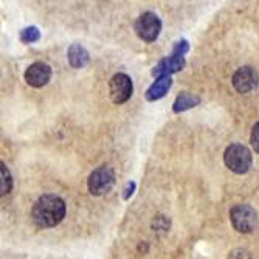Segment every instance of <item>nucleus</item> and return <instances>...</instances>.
<instances>
[{
	"label": "nucleus",
	"instance_id": "obj_4",
	"mask_svg": "<svg viewBox=\"0 0 259 259\" xmlns=\"http://www.w3.org/2000/svg\"><path fill=\"white\" fill-rule=\"evenodd\" d=\"M230 219L239 233H251L257 227V214L250 205H236L230 211Z\"/></svg>",
	"mask_w": 259,
	"mask_h": 259
},
{
	"label": "nucleus",
	"instance_id": "obj_10",
	"mask_svg": "<svg viewBox=\"0 0 259 259\" xmlns=\"http://www.w3.org/2000/svg\"><path fill=\"white\" fill-rule=\"evenodd\" d=\"M171 85H172L171 76H161V78H157L155 82L146 90V100H148V101L161 100V98L168 93V90L171 89Z\"/></svg>",
	"mask_w": 259,
	"mask_h": 259
},
{
	"label": "nucleus",
	"instance_id": "obj_7",
	"mask_svg": "<svg viewBox=\"0 0 259 259\" xmlns=\"http://www.w3.org/2000/svg\"><path fill=\"white\" fill-rule=\"evenodd\" d=\"M132 81L127 75L124 73H116L112 76L109 82V92H110V98L115 104H123L132 97Z\"/></svg>",
	"mask_w": 259,
	"mask_h": 259
},
{
	"label": "nucleus",
	"instance_id": "obj_17",
	"mask_svg": "<svg viewBox=\"0 0 259 259\" xmlns=\"http://www.w3.org/2000/svg\"><path fill=\"white\" fill-rule=\"evenodd\" d=\"M239 254H241V250H236V251H233V253L230 254V257H228V259H244V257H245V259H248V257H250V256H248V253H245L242 257H241Z\"/></svg>",
	"mask_w": 259,
	"mask_h": 259
},
{
	"label": "nucleus",
	"instance_id": "obj_5",
	"mask_svg": "<svg viewBox=\"0 0 259 259\" xmlns=\"http://www.w3.org/2000/svg\"><path fill=\"white\" fill-rule=\"evenodd\" d=\"M115 183V172L110 166H100L93 171L87 180L89 191L93 196H103L107 191H110V188Z\"/></svg>",
	"mask_w": 259,
	"mask_h": 259
},
{
	"label": "nucleus",
	"instance_id": "obj_8",
	"mask_svg": "<svg viewBox=\"0 0 259 259\" xmlns=\"http://www.w3.org/2000/svg\"><path fill=\"white\" fill-rule=\"evenodd\" d=\"M257 82H259V75L250 65H244V67L238 68L231 78L233 87L239 93H248V92L254 90L257 87Z\"/></svg>",
	"mask_w": 259,
	"mask_h": 259
},
{
	"label": "nucleus",
	"instance_id": "obj_13",
	"mask_svg": "<svg viewBox=\"0 0 259 259\" xmlns=\"http://www.w3.org/2000/svg\"><path fill=\"white\" fill-rule=\"evenodd\" d=\"M0 174H2V185H0V194L5 196L11 191V186H13V179L11 174L8 171V168L5 166V163L2 161L0 163Z\"/></svg>",
	"mask_w": 259,
	"mask_h": 259
},
{
	"label": "nucleus",
	"instance_id": "obj_1",
	"mask_svg": "<svg viewBox=\"0 0 259 259\" xmlns=\"http://www.w3.org/2000/svg\"><path fill=\"white\" fill-rule=\"evenodd\" d=\"M31 218L40 228L56 227L65 218V202L55 194L40 196L33 205Z\"/></svg>",
	"mask_w": 259,
	"mask_h": 259
},
{
	"label": "nucleus",
	"instance_id": "obj_16",
	"mask_svg": "<svg viewBox=\"0 0 259 259\" xmlns=\"http://www.w3.org/2000/svg\"><path fill=\"white\" fill-rule=\"evenodd\" d=\"M134 191H135V183L134 182H129L126 185V188H124V199H129L134 194Z\"/></svg>",
	"mask_w": 259,
	"mask_h": 259
},
{
	"label": "nucleus",
	"instance_id": "obj_11",
	"mask_svg": "<svg viewBox=\"0 0 259 259\" xmlns=\"http://www.w3.org/2000/svg\"><path fill=\"white\" fill-rule=\"evenodd\" d=\"M68 62L73 68H82L89 62V53L79 44H73L68 49Z\"/></svg>",
	"mask_w": 259,
	"mask_h": 259
},
{
	"label": "nucleus",
	"instance_id": "obj_3",
	"mask_svg": "<svg viewBox=\"0 0 259 259\" xmlns=\"http://www.w3.org/2000/svg\"><path fill=\"white\" fill-rule=\"evenodd\" d=\"M251 160L253 157L250 149L239 143L230 145L224 154V161L227 168L236 174H245L251 166Z\"/></svg>",
	"mask_w": 259,
	"mask_h": 259
},
{
	"label": "nucleus",
	"instance_id": "obj_15",
	"mask_svg": "<svg viewBox=\"0 0 259 259\" xmlns=\"http://www.w3.org/2000/svg\"><path fill=\"white\" fill-rule=\"evenodd\" d=\"M250 143L254 149V152L259 154V123H256L251 129V135H250Z\"/></svg>",
	"mask_w": 259,
	"mask_h": 259
},
{
	"label": "nucleus",
	"instance_id": "obj_12",
	"mask_svg": "<svg viewBox=\"0 0 259 259\" xmlns=\"http://www.w3.org/2000/svg\"><path fill=\"white\" fill-rule=\"evenodd\" d=\"M199 103H200V98L197 95H193V93L183 92V93H180V95L176 98L174 106H172V110L176 113H180V112H185L188 109L196 107Z\"/></svg>",
	"mask_w": 259,
	"mask_h": 259
},
{
	"label": "nucleus",
	"instance_id": "obj_9",
	"mask_svg": "<svg viewBox=\"0 0 259 259\" xmlns=\"http://www.w3.org/2000/svg\"><path fill=\"white\" fill-rule=\"evenodd\" d=\"M50 79H52V68L45 62H34L27 68V72H25L27 84L31 87H36V89L47 85Z\"/></svg>",
	"mask_w": 259,
	"mask_h": 259
},
{
	"label": "nucleus",
	"instance_id": "obj_14",
	"mask_svg": "<svg viewBox=\"0 0 259 259\" xmlns=\"http://www.w3.org/2000/svg\"><path fill=\"white\" fill-rule=\"evenodd\" d=\"M40 39V33L36 27H27L20 31V40L23 44H33Z\"/></svg>",
	"mask_w": 259,
	"mask_h": 259
},
{
	"label": "nucleus",
	"instance_id": "obj_2",
	"mask_svg": "<svg viewBox=\"0 0 259 259\" xmlns=\"http://www.w3.org/2000/svg\"><path fill=\"white\" fill-rule=\"evenodd\" d=\"M190 50V44L188 40L182 39L179 42L174 44V49L171 56L161 59L154 68H152V76L161 78V76H171L176 72H180V70L185 67V55Z\"/></svg>",
	"mask_w": 259,
	"mask_h": 259
},
{
	"label": "nucleus",
	"instance_id": "obj_6",
	"mask_svg": "<svg viewBox=\"0 0 259 259\" xmlns=\"http://www.w3.org/2000/svg\"><path fill=\"white\" fill-rule=\"evenodd\" d=\"M134 28L140 39L146 42H154L161 31V20L154 13H143L135 20Z\"/></svg>",
	"mask_w": 259,
	"mask_h": 259
}]
</instances>
